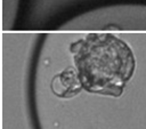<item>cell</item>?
<instances>
[{
    "label": "cell",
    "mask_w": 146,
    "mask_h": 129,
    "mask_svg": "<svg viewBox=\"0 0 146 129\" xmlns=\"http://www.w3.org/2000/svg\"><path fill=\"white\" fill-rule=\"evenodd\" d=\"M21 0H2V29L15 30L18 22Z\"/></svg>",
    "instance_id": "cell-2"
},
{
    "label": "cell",
    "mask_w": 146,
    "mask_h": 129,
    "mask_svg": "<svg viewBox=\"0 0 146 129\" xmlns=\"http://www.w3.org/2000/svg\"><path fill=\"white\" fill-rule=\"evenodd\" d=\"M146 29V6L110 5L88 9L59 23L57 31H130Z\"/></svg>",
    "instance_id": "cell-1"
}]
</instances>
